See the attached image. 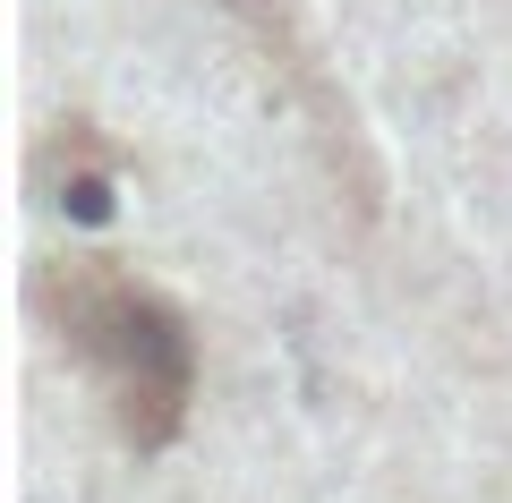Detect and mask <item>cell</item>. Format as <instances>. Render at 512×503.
<instances>
[{"instance_id": "cell-1", "label": "cell", "mask_w": 512, "mask_h": 503, "mask_svg": "<svg viewBox=\"0 0 512 503\" xmlns=\"http://www.w3.org/2000/svg\"><path fill=\"white\" fill-rule=\"evenodd\" d=\"M43 299H52L69 350L103 376L120 427L137 444H163L180 401H188V342H180V324H171V307L146 299V290L128 282V273H111V265H60L43 282Z\"/></svg>"}]
</instances>
